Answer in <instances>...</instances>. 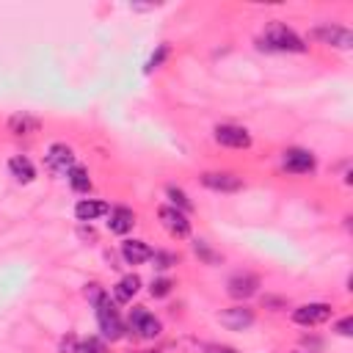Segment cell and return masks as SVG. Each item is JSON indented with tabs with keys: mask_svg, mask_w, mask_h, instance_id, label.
Here are the masks:
<instances>
[{
	"mask_svg": "<svg viewBox=\"0 0 353 353\" xmlns=\"http://www.w3.org/2000/svg\"><path fill=\"white\" fill-rule=\"evenodd\" d=\"M256 44H259V50H270V52H303L306 50L303 39L284 22H268L262 36L256 39Z\"/></svg>",
	"mask_w": 353,
	"mask_h": 353,
	"instance_id": "6da1fadb",
	"label": "cell"
},
{
	"mask_svg": "<svg viewBox=\"0 0 353 353\" xmlns=\"http://www.w3.org/2000/svg\"><path fill=\"white\" fill-rule=\"evenodd\" d=\"M97 306V323H99V331H102V336L105 339H110V342H116V339H121V334H124V325H121V317H119V312L113 309V303H110V298L105 295L99 303H94Z\"/></svg>",
	"mask_w": 353,
	"mask_h": 353,
	"instance_id": "7a4b0ae2",
	"label": "cell"
},
{
	"mask_svg": "<svg viewBox=\"0 0 353 353\" xmlns=\"http://www.w3.org/2000/svg\"><path fill=\"white\" fill-rule=\"evenodd\" d=\"M312 39H317L323 44H331V47H339V50L353 47V33L347 28H339V25H320V28L312 30Z\"/></svg>",
	"mask_w": 353,
	"mask_h": 353,
	"instance_id": "3957f363",
	"label": "cell"
},
{
	"mask_svg": "<svg viewBox=\"0 0 353 353\" xmlns=\"http://www.w3.org/2000/svg\"><path fill=\"white\" fill-rule=\"evenodd\" d=\"M44 160H47V168L52 174H58V176H66L74 168V152L66 143H52L47 149V157Z\"/></svg>",
	"mask_w": 353,
	"mask_h": 353,
	"instance_id": "277c9868",
	"label": "cell"
},
{
	"mask_svg": "<svg viewBox=\"0 0 353 353\" xmlns=\"http://www.w3.org/2000/svg\"><path fill=\"white\" fill-rule=\"evenodd\" d=\"M157 215H160V223L165 226V232L171 237H188L190 234V221H188V215L182 210L165 204V207L157 210Z\"/></svg>",
	"mask_w": 353,
	"mask_h": 353,
	"instance_id": "5b68a950",
	"label": "cell"
},
{
	"mask_svg": "<svg viewBox=\"0 0 353 353\" xmlns=\"http://www.w3.org/2000/svg\"><path fill=\"white\" fill-rule=\"evenodd\" d=\"M130 331H135L143 339H154L160 334V320L154 314H149L143 306H135L130 312Z\"/></svg>",
	"mask_w": 353,
	"mask_h": 353,
	"instance_id": "8992f818",
	"label": "cell"
},
{
	"mask_svg": "<svg viewBox=\"0 0 353 353\" xmlns=\"http://www.w3.org/2000/svg\"><path fill=\"white\" fill-rule=\"evenodd\" d=\"M215 141L221 146H229V149H248L251 146L248 130H243L237 124H218L215 127Z\"/></svg>",
	"mask_w": 353,
	"mask_h": 353,
	"instance_id": "52a82bcc",
	"label": "cell"
},
{
	"mask_svg": "<svg viewBox=\"0 0 353 353\" xmlns=\"http://www.w3.org/2000/svg\"><path fill=\"white\" fill-rule=\"evenodd\" d=\"M331 317V303H303L292 312V320L298 325H320Z\"/></svg>",
	"mask_w": 353,
	"mask_h": 353,
	"instance_id": "ba28073f",
	"label": "cell"
},
{
	"mask_svg": "<svg viewBox=\"0 0 353 353\" xmlns=\"http://www.w3.org/2000/svg\"><path fill=\"white\" fill-rule=\"evenodd\" d=\"M201 185L210 190H221V193H234L243 188V179L229 174V171H207L201 174Z\"/></svg>",
	"mask_w": 353,
	"mask_h": 353,
	"instance_id": "9c48e42d",
	"label": "cell"
},
{
	"mask_svg": "<svg viewBox=\"0 0 353 353\" xmlns=\"http://www.w3.org/2000/svg\"><path fill=\"white\" fill-rule=\"evenodd\" d=\"M281 165L290 174H309L314 171V154L309 149H287L281 157Z\"/></svg>",
	"mask_w": 353,
	"mask_h": 353,
	"instance_id": "30bf717a",
	"label": "cell"
},
{
	"mask_svg": "<svg viewBox=\"0 0 353 353\" xmlns=\"http://www.w3.org/2000/svg\"><path fill=\"white\" fill-rule=\"evenodd\" d=\"M221 325H226L229 331H243V328H248L251 323H254V312L248 309V306H232V309H226V312H221Z\"/></svg>",
	"mask_w": 353,
	"mask_h": 353,
	"instance_id": "8fae6325",
	"label": "cell"
},
{
	"mask_svg": "<svg viewBox=\"0 0 353 353\" xmlns=\"http://www.w3.org/2000/svg\"><path fill=\"white\" fill-rule=\"evenodd\" d=\"M152 254H154V251H152L143 240H124V243H121V256H124L127 265H143V262L152 259Z\"/></svg>",
	"mask_w": 353,
	"mask_h": 353,
	"instance_id": "7c38bea8",
	"label": "cell"
},
{
	"mask_svg": "<svg viewBox=\"0 0 353 353\" xmlns=\"http://www.w3.org/2000/svg\"><path fill=\"white\" fill-rule=\"evenodd\" d=\"M259 290V279L254 273H237L229 279V295L232 298H251Z\"/></svg>",
	"mask_w": 353,
	"mask_h": 353,
	"instance_id": "4fadbf2b",
	"label": "cell"
},
{
	"mask_svg": "<svg viewBox=\"0 0 353 353\" xmlns=\"http://www.w3.org/2000/svg\"><path fill=\"white\" fill-rule=\"evenodd\" d=\"M132 226H135V212H132V210H127V207H113V210L108 212V229H110L113 234H127Z\"/></svg>",
	"mask_w": 353,
	"mask_h": 353,
	"instance_id": "5bb4252c",
	"label": "cell"
},
{
	"mask_svg": "<svg viewBox=\"0 0 353 353\" xmlns=\"http://www.w3.org/2000/svg\"><path fill=\"white\" fill-rule=\"evenodd\" d=\"M108 212H110V207L105 201H97V199H80L74 204L77 221H97L99 215H108Z\"/></svg>",
	"mask_w": 353,
	"mask_h": 353,
	"instance_id": "9a60e30c",
	"label": "cell"
},
{
	"mask_svg": "<svg viewBox=\"0 0 353 353\" xmlns=\"http://www.w3.org/2000/svg\"><path fill=\"white\" fill-rule=\"evenodd\" d=\"M138 290H141V279H138L135 273H130V276H124V279L113 287V298H116L119 303H130Z\"/></svg>",
	"mask_w": 353,
	"mask_h": 353,
	"instance_id": "2e32d148",
	"label": "cell"
},
{
	"mask_svg": "<svg viewBox=\"0 0 353 353\" xmlns=\"http://www.w3.org/2000/svg\"><path fill=\"white\" fill-rule=\"evenodd\" d=\"M8 171H11V176H17L19 182H33V176H36L33 163H30L28 157H22V154H17V157L8 160Z\"/></svg>",
	"mask_w": 353,
	"mask_h": 353,
	"instance_id": "e0dca14e",
	"label": "cell"
},
{
	"mask_svg": "<svg viewBox=\"0 0 353 353\" xmlns=\"http://www.w3.org/2000/svg\"><path fill=\"white\" fill-rule=\"evenodd\" d=\"M66 179H69V185H72L77 193H88V190H91V179H88V171H85L83 165H74V168L66 174Z\"/></svg>",
	"mask_w": 353,
	"mask_h": 353,
	"instance_id": "ac0fdd59",
	"label": "cell"
},
{
	"mask_svg": "<svg viewBox=\"0 0 353 353\" xmlns=\"http://www.w3.org/2000/svg\"><path fill=\"white\" fill-rule=\"evenodd\" d=\"M36 127H39V121H36V119H30V116H14V119H11V130H14L17 135L36 132Z\"/></svg>",
	"mask_w": 353,
	"mask_h": 353,
	"instance_id": "d6986e66",
	"label": "cell"
},
{
	"mask_svg": "<svg viewBox=\"0 0 353 353\" xmlns=\"http://www.w3.org/2000/svg\"><path fill=\"white\" fill-rule=\"evenodd\" d=\"M171 287H174L171 279H154L152 287H149V292H152V298H165L171 292Z\"/></svg>",
	"mask_w": 353,
	"mask_h": 353,
	"instance_id": "ffe728a7",
	"label": "cell"
},
{
	"mask_svg": "<svg viewBox=\"0 0 353 353\" xmlns=\"http://www.w3.org/2000/svg\"><path fill=\"white\" fill-rule=\"evenodd\" d=\"M168 199L174 201V207H176V210H182V212H185V210H190V201H188V196H185L179 188H174V185L168 188Z\"/></svg>",
	"mask_w": 353,
	"mask_h": 353,
	"instance_id": "44dd1931",
	"label": "cell"
},
{
	"mask_svg": "<svg viewBox=\"0 0 353 353\" xmlns=\"http://www.w3.org/2000/svg\"><path fill=\"white\" fill-rule=\"evenodd\" d=\"M165 55H168V44H160L157 47V52L149 58V63H146V72H152V69H157L163 61H165Z\"/></svg>",
	"mask_w": 353,
	"mask_h": 353,
	"instance_id": "7402d4cb",
	"label": "cell"
},
{
	"mask_svg": "<svg viewBox=\"0 0 353 353\" xmlns=\"http://www.w3.org/2000/svg\"><path fill=\"white\" fill-rule=\"evenodd\" d=\"M152 259H154V265L163 270V268H171V265H176V256L174 254H165V251H154L152 254Z\"/></svg>",
	"mask_w": 353,
	"mask_h": 353,
	"instance_id": "603a6c76",
	"label": "cell"
},
{
	"mask_svg": "<svg viewBox=\"0 0 353 353\" xmlns=\"http://www.w3.org/2000/svg\"><path fill=\"white\" fill-rule=\"evenodd\" d=\"M80 353H105V345L91 336V339H85V342L80 345Z\"/></svg>",
	"mask_w": 353,
	"mask_h": 353,
	"instance_id": "cb8c5ba5",
	"label": "cell"
},
{
	"mask_svg": "<svg viewBox=\"0 0 353 353\" xmlns=\"http://www.w3.org/2000/svg\"><path fill=\"white\" fill-rule=\"evenodd\" d=\"M336 331H339L342 336H350V334H353V317H342V320L336 323Z\"/></svg>",
	"mask_w": 353,
	"mask_h": 353,
	"instance_id": "d4e9b609",
	"label": "cell"
},
{
	"mask_svg": "<svg viewBox=\"0 0 353 353\" xmlns=\"http://www.w3.org/2000/svg\"><path fill=\"white\" fill-rule=\"evenodd\" d=\"M204 353H237V350L229 345H204Z\"/></svg>",
	"mask_w": 353,
	"mask_h": 353,
	"instance_id": "484cf974",
	"label": "cell"
},
{
	"mask_svg": "<svg viewBox=\"0 0 353 353\" xmlns=\"http://www.w3.org/2000/svg\"><path fill=\"white\" fill-rule=\"evenodd\" d=\"M196 254H201L207 262H215V259H218V256H215V254H212V251H210L204 243H196Z\"/></svg>",
	"mask_w": 353,
	"mask_h": 353,
	"instance_id": "4316f807",
	"label": "cell"
},
{
	"mask_svg": "<svg viewBox=\"0 0 353 353\" xmlns=\"http://www.w3.org/2000/svg\"><path fill=\"white\" fill-rule=\"evenodd\" d=\"M61 350H63V353H80V347H77L74 336H66V339H63V345H61Z\"/></svg>",
	"mask_w": 353,
	"mask_h": 353,
	"instance_id": "83f0119b",
	"label": "cell"
}]
</instances>
